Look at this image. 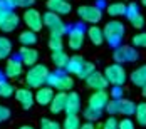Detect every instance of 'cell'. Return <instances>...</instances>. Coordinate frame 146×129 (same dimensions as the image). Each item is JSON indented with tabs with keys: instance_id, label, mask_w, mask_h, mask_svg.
<instances>
[{
	"instance_id": "cell-1",
	"label": "cell",
	"mask_w": 146,
	"mask_h": 129,
	"mask_svg": "<svg viewBox=\"0 0 146 129\" xmlns=\"http://www.w3.org/2000/svg\"><path fill=\"white\" fill-rule=\"evenodd\" d=\"M49 69H47V65L44 64H35V65H32L27 74H25V82H27V86L32 87V89H39V87H42L47 82V77H49Z\"/></svg>"
},
{
	"instance_id": "cell-2",
	"label": "cell",
	"mask_w": 146,
	"mask_h": 129,
	"mask_svg": "<svg viewBox=\"0 0 146 129\" xmlns=\"http://www.w3.org/2000/svg\"><path fill=\"white\" fill-rule=\"evenodd\" d=\"M102 32H104V40L111 47L116 49V47H119V44L123 40V35H124V24L119 20H111L106 24Z\"/></svg>"
},
{
	"instance_id": "cell-3",
	"label": "cell",
	"mask_w": 146,
	"mask_h": 129,
	"mask_svg": "<svg viewBox=\"0 0 146 129\" xmlns=\"http://www.w3.org/2000/svg\"><path fill=\"white\" fill-rule=\"evenodd\" d=\"M47 84H49V87H52V89H57V91H64V92H67V91L72 89L74 79L69 75V74L52 72V74H49V77H47Z\"/></svg>"
},
{
	"instance_id": "cell-4",
	"label": "cell",
	"mask_w": 146,
	"mask_h": 129,
	"mask_svg": "<svg viewBox=\"0 0 146 129\" xmlns=\"http://www.w3.org/2000/svg\"><path fill=\"white\" fill-rule=\"evenodd\" d=\"M104 77H106L108 82L113 84V86H123V84L126 82V79H128V74H126L124 67H123L121 64L114 62V64H111V65L106 67Z\"/></svg>"
},
{
	"instance_id": "cell-5",
	"label": "cell",
	"mask_w": 146,
	"mask_h": 129,
	"mask_svg": "<svg viewBox=\"0 0 146 129\" xmlns=\"http://www.w3.org/2000/svg\"><path fill=\"white\" fill-rule=\"evenodd\" d=\"M77 15H79L84 22L92 24V25L98 24L102 19L101 9L96 7V5H81V7H77Z\"/></svg>"
},
{
	"instance_id": "cell-6",
	"label": "cell",
	"mask_w": 146,
	"mask_h": 129,
	"mask_svg": "<svg viewBox=\"0 0 146 129\" xmlns=\"http://www.w3.org/2000/svg\"><path fill=\"white\" fill-rule=\"evenodd\" d=\"M19 27V15L14 10L0 9V30L2 32H14Z\"/></svg>"
},
{
	"instance_id": "cell-7",
	"label": "cell",
	"mask_w": 146,
	"mask_h": 129,
	"mask_svg": "<svg viewBox=\"0 0 146 129\" xmlns=\"http://www.w3.org/2000/svg\"><path fill=\"white\" fill-rule=\"evenodd\" d=\"M24 22H25V25H27L29 30L39 32L44 27V15H40V12L35 10V9H25V12H24Z\"/></svg>"
},
{
	"instance_id": "cell-8",
	"label": "cell",
	"mask_w": 146,
	"mask_h": 129,
	"mask_svg": "<svg viewBox=\"0 0 146 129\" xmlns=\"http://www.w3.org/2000/svg\"><path fill=\"white\" fill-rule=\"evenodd\" d=\"M44 25L49 27L50 34H59V35H64L66 34V25L64 22L60 20V15L54 14V12H45L44 14Z\"/></svg>"
},
{
	"instance_id": "cell-9",
	"label": "cell",
	"mask_w": 146,
	"mask_h": 129,
	"mask_svg": "<svg viewBox=\"0 0 146 129\" xmlns=\"http://www.w3.org/2000/svg\"><path fill=\"white\" fill-rule=\"evenodd\" d=\"M113 57L117 64H124V62H134L138 60V52L136 49H133L131 45H119L114 49Z\"/></svg>"
},
{
	"instance_id": "cell-10",
	"label": "cell",
	"mask_w": 146,
	"mask_h": 129,
	"mask_svg": "<svg viewBox=\"0 0 146 129\" xmlns=\"http://www.w3.org/2000/svg\"><path fill=\"white\" fill-rule=\"evenodd\" d=\"M108 102H109V94L106 91H96V92H92V96L88 99V106L92 107V109L102 111V109H106Z\"/></svg>"
},
{
	"instance_id": "cell-11",
	"label": "cell",
	"mask_w": 146,
	"mask_h": 129,
	"mask_svg": "<svg viewBox=\"0 0 146 129\" xmlns=\"http://www.w3.org/2000/svg\"><path fill=\"white\" fill-rule=\"evenodd\" d=\"M84 30L81 27H74L72 30H69V35H67V44L72 50H79L82 45H84Z\"/></svg>"
},
{
	"instance_id": "cell-12",
	"label": "cell",
	"mask_w": 146,
	"mask_h": 129,
	"mask_svg": "<svg viewBox=\"0 0 146 129\" xmlns=\"http://www.w3.org/2000/svg\"><path fill=\"white\" fill-rule=\"evenodd\" d=\"M15 97L17 101L22 104V107L27 111L30 109L32 106H34V102H35V96H34V92L30 91L29 87H20V89H17L15 91Z\"/></svg>"
},
{
	"instance_id": "cell-13",
	"label": "cell",
	"mask_w": 146,
	"mask_h": 129,
	"mask_svg": "<svg viewBox=\"0 0 146 129\" xmlns=\"http://www.w3.org/2000/svg\"><path fill=\"white\" fill-rule=\"evenodd\" d=\"M86 84H88L89 89H94V91H106V87H108L109 82H108V79L104 77V74L94 71L88 79H86Z\"/></svg>"
},
{
	"instance_id": "cell-14",
	"label": "cell",
	"mask_w": 146,
	"mask_h": 129,
	"mask_svg": "<svg viewBox=\"0 0 146 129\" xmlns=\"http://www.w3.org/2000/svg\"><path fill=\"white\" fill-rule=\"evenodd\" d=\"M45 5H47V9L50 12H54L57 15H67V14H71V10H72L69 0H47Z\"/></svg>"
},
{
	"instance_id": "cell-15",
	"label": "cell",
	"mask_w": 146,
	"mask_h": 129,
	"mask_svg": "<svg viewBox=\"0 0 146 129\" xmlns=\"http://www.w3.org/2000/svg\"><path fill=\"white\" fill-rule=\"evenodd\" d=\"M19 56H20L22 64H25V65H30V67H32V65H35L37 60H39V50H35V49H32V47H25V45H22Z\"/></svg>"
},
{
	"instance_id": "cell-16",
	"label": "cell",
	"mask_w": 146,
	"mask_h": 129,
	"mask_svg": "<svg viewBox=\"0 0 146 129\" xmlns=\"http://www.w3.org/2000/svg\"><path fill=\"white\" fill-rule=\"evenodd\" d=\"M22 60L19 59H9L7 64H5V75L9 79H17L22 75Z\"/></svg>"
},
{
	"instance_id": "cell-17",
	"label": "cell",
	"mask_w": 146,
	"mask_h": 129,
	"mask_svg": "<svg viewBox=\"0 0 146 129\" xmlns=\"http://www.w3.org/2000/svg\"><path fill=\"white\" fill-rule=\"evenodd\" d=\"M54 94H56L54 89L47 86V87H39L34 96H35V102H37V104H40V106H49V104L52 102V99H54Z\"/></svg>"
},
{
	"instance_id": "cell-18",
	"label": "cell",
	"mask_w": 146,
	"mask_h": 129,
	"mask_svg": "<svg viewBox=\"0 0 146 129\" xmlns=\"http://www.w3.org/2000/svg\"><path fill=\"white\" fill-rule=\"evenodd\" d=\"M66 101H67V94L64 91H59L54 94V99L50 102V112L52 114H59L62 111H66Z\"/></svg>"
},
{
	"instance_id": "cell-19",
	"label": "cell",
	"mask_w": 146,
	"mask_h": 129,
	"mask_svg": "<svg viewBox=\"0 0 146 129\" xmlns=\"http://www.w3.org/2000/svg\"><path fill=\"white\" fill-rule=\"evenodd\" d=\"M81 109V97L77 92H69L66 101V114H77Z\"/></svg>"
},
{
	"instance_id": "cell-20",
	"label": "cell",
	"mask_w": 146,
	"mask_h": 129,
	"mask_svg": "<svg viewBox=\"0 0 146 129\" xmlns=\"http://www.w3.org/2000/svg\"><path fill=\"white\" fill-rule=\"evenodd\" d=\"M129 79H131V82L134 86L145 87L146 86V64L145 65H139L138 69H134L131 72V75H129Z\"/></svg>"
},
{
	"instance_id": "cell-21",
	"label": "cell",
	"mask_w": 146,
	"mask_h": 129,
	"mask_svg": "<svg viewBox=\"0 0 146 129\" xmlns=\"http://www.w3.org/2000/svg\"><path fill=\"white\" fill-rule=\"evenodd\" d=\"M88 37L94 45H101V44L104 42V32H102V29H99L98 25H91V27H89Z\"/></svg>"
},
{
	"instance_id": "cell-22",
	"label": "cell",
	"mask_w": 146,
	"mask_h": 129,
	"mask_svg": "<svg viewBox=\"0 0 146 129\" xmlns=\"http://www.w3.org/2000/svg\"><path fill=\"white\" fill-rule=\"evenodd\" d=\"M50 59H52V64L57 67V69H64L69 62V56L64 52V50H56L50 54Z\"/></svg>"
},
{
	"instance_id": "cell-23",
	"label": "cell",
	"mask_w": 146,
	"mask_h": 129,
	"mask_svg": "<svg viewBox=\"0 0 146 129\" xmlns=\"http://www.w3.org/2000/svg\"><path fill=\"white\" fill-rule=\"evenodd\" d=\"M82 64H84V59L81 57L79 54H76V56H72V57H69V62H67L66 69H67L69 74H79Z\"/></svg>"
},
{
	"instance_id": "cell-24",
	"label": "cell",
	"mask_w": 146,
	"mask_h": 129,
	"mask_svg": "<svg viewBox=\"0 0 146 129\" xmlns=\"http://www.w3.org/2000/svg\"><path fill=\"white\" fill-rule=\"evenodd\" d=\"M126 9L128 5L123 2H114L111 5L106 7V14H109L111 17H119V15H126Z\"/></svg>"
},
{
	"instance_id": "cell-25",
	"label": "cell",
	"mask_w": 146,
	"mask_h": 129,
	"mask_svg": "<svg viewBox=\"0 0 146 129\" xmlns=\"http://www.w3.org/2000/svg\"><path fill=\"white\" fill-rule=\"evenodd\" d=\"M12 54V42L9 37L0 35V60L2 59H9V56Z\"/></svg>"
},
{
	"instance_id": "cell-26",
	"label": "cell",
	"mask_w": 146,
	"mask_h": 129,
	"mask_svg": "<svg viewBox=\"0 0 146 129\" xmlns=\"http://www.w3.org/2000/svg\"><path fill=\"white\" fill-rule=\"evenodd\" d=\"M19 40H20L22 45L30 47V45H34V44L37 42V35H35L34 30H24V32L19 35Z\"/></svg>"
},
{
	"instance_id": "cell-27",
	"label": "cell",
	"mask_w": 146,
	"mask_h": 129,
	"mask_svg": "<svg viewBox=\"0 0 146 129\" xmlns=\"http://www.w3.org/2000/svg\"><path fill=\"white\" fill-rule=\"evenodd\" d=\"M134 117H136V122H138L139 126H146V102L136 104Z\"/></svg>"
},
{
	"instance_id": "cell-28",
	"label": "cell",
	"mask_w": 146,
	"mask_h": 129,
	"mask_svg": "<svg viewBox=\"0 0 146 129\" xmlns=\"http://www.w3.org/2000/svg\"><path fill=\"white\" fill-rule=\"evenodd\" d=\"M64 129H79L81 128V119L77 114H67L66 119H64V124H62Z\"/></svg>"
},
{
	"instance_id": "cell-29",
	"label": "cell",
	"mask_w": 146,
	"mask_h": 129,
	"mask_svg": "<svg viewBox=\"0 0 146 129\" xmlns=\"http://www.w3.org/2000/svg\"><path fill=\"white\" fill-rule=\"evenodd\" d=\"M134 111H136V104H134L133 101L121 99V109H119V114H123V116H126V117H129V116L134 114Z\"/></svg>"
},
{
	"instance_id": "cell-30",
	"label": "cell",
	"mask_w": 146,
	"mask_h": 129,
	"mask_svg": "<svg viewBox=\"0 0 146 129\" xmlns=\"http://www.w3.org/2000/svg\"><path fill=\"white\" fill-rule=\"evenodd\" d=\"M62 47H64L62 35H59V34H50V39H49V49H50L52 52H56V50H62Z\"/></svg>"
},
{
	"instance_id": "cell-31",
	"label": "cell",
	"mask_w": 146,
	"mask_h": 129,
	"mask_svg": "<svg viewBox=\"0 0 146 129\" xmlns=\"http://www.w3.org/2000/svg\"><path fill=\"white\" fill-rule=\"evenodd\" d=\"M94 71H96V65H94L92 62H86V60H84V64H82V67H81V71H79L77 75H79L81 79H84V81H86V79H88Z\"/></svg>"
},
{
	"instance_id": "cell-32",
	"label": "cell",
	"mask_w": 146,
	"mask_h": 129,
	"mask_svg": "<svg viewBox=\"0 0 146 129\" xmlns=\"http://www.w3.org/2000/svg\"><path fill=\"white\" fill-rule=\"evenodd\" d=\"M14 86L3 79H0V97H10L14 94Z\"/></svg>"
},
{
	"instance_id": "cell-33",
	"label": "cell",
	"mask_w": 146,
	"mask_h": 129,
	"mask_svg": "<svg viewBox=\"0 0 146 129\" xmlns=\"http://www.w3.org/2000/svg\"><path fill=\"white\" fill-rule=\"evenodd\" d=\"M102 111H98V109H92V107H86L84 109V119H88V122H94L98 119H101Z\"/></svg>"
},
{
	"instance_id": "cell-34",
	"label": "cell",
	"mask_w": 146,
	"mask_h": 129,
	"mask_svg": "<svg viewBox=\"0 0 146 129\" xmlns=\"http://www.w3.org/2000/svg\"><path fill=\"white\" fill-rule=\"evenodd\" d=\"M119 109H121V99H109L108 106H106V111L109 112V116L119 114Z\"/></svg>"
},
{
	"instance_id": "cell-35",
	"label": "cell",
	"mask_w": 146,
	"mask_h": 129,
	"mask_svg": "<svg viewBox=\"0 0 146 129\" xmlns=\"http://www.w3.org/2000/svg\"><path fill=\"white\" fill-rule=\"evenodd\" d=\"M40 129H60V124L52 119L44 117V119H40Z\"/></svg>"
},
{
	"instance_id": "cell-36",
	"label": "cell",
	"mask_w": 146,
	"mask_h": 129,
	"mask_svg": "<svg viewBox=\"0 0 146 129\" xmlns=\"http://www.w3.org/2000/svg\"><path fill=\"white\" fill-rule=\"evenodd\" d=\"M133 44H134L136 47H143V49H146V32L136 34V35L133 37Z\"/></svg>"
},
{
	"instance_id": "cell-37",
	"label": "cell",
	"mask_w": 146,
	"mask_h": 129,
	"mask_svg": "<svg viewBox=\"0 0 146 129\" xmlns=\"http://www.w3.org/2000/svg\"><path fill=\"white\" fill-rule=\"evenodd\" d=\"M102 129H119V121L114 116H109L106 119V122L102 124Z\"/></svg>"
},
{
	"instance_id": "cell-38",
	"label": "cell",
	"mask_w": 146,
	"mask_h": 129,
	"mask_svg": "<svg viewBox=\"0 0 146 129\" xmlns=\"http://www.w3.org/2000/svg\"><path fill=\"white\" fill-rule=\"evenodd\" d=\"M129 22H131V25L134 27V29H141V27L145 25V17H143L141 14H136Z\"/></svg>"
},
{
	"instance_id": "cell-39",
	"label": "cell",
	"mask_w": 146,
	"mask_h": 129,
	"mask_svg": "<svg viewBox=\"0 0 146 129\" xmlns=\"http://www.w3.org/2000/svg\"><path fill=\"white\" fill-rule=\"evenodd\" d=\"M119 129H136V128H134L133 119L124 117V119H121V121H119Z\"/></svg>"
},
{
	"instance_id": "cell-40",
	"label": "cell",
	"mask_w": 146,
	"mask_h": 129,
	"mask_svg": "<svg viewBox=\"0 0 146 129\" xmlns=\"http://www.w3.org/2000/svg\"><path fill=\"white\" fill-rule=\"evenodd\" d=\"M9 117H10V109L0 104V124H2V122H5Z\"/></svg>"
},
{
	"instance_id": "cell-41",
	"label": "cell",
	"mask_w": 146,
	"mask_h": 129,
	"mask_svg": "<svg viewBox=\"0 0 146 129\" xmlns=\"http://www.w3.org/2000/svg\"><path fill=\"white\" fill-rule=\"evenodd\" d=\"M136 14H139V12H138V5H136V3H129V5H128V9H126V17L131 20Z\"/></svg>"
},
{
	"instance_id": "cell-42",
	"label": "cell",
	"mask_w": 146,
	"mask_h": 129,
	"mask_svg": "<svg viewBox=\"0 0 146 129\" xmlns=\"http://www.w3.org/2000/svg\"><path fill=\"white\" fill-rule=\"evenodd\" d=\"M35 0H17V7H22V9H32Z\"/></svg>"
},
{
	"instance_id": "cell-43",
	"label": "cell",
	"mask_w": 146,
	"mask_h": 129,
	"mask_svg": "<svg viewBox=\"0 0 146 129\" xmlns=\"http://www.w3.org/2000/svg\"><path fill=\"white\" fill-rule=\"evenodd\" d=\"M113 96H114V99H121V96H123V89H121V86H114V89H113Z\"/></svg>"
},
{
	"instance_id": "cell-44",
	"label": "cell",
	"mask_w": 146,
	"mask_h": 129,
	"mask_svg": "<svg viewBox=\"0 0 146 129\" xmlns=\"http://www.w3.org/2000/svg\"><path fill=\"white\" fill-rule=\"evenodd\" d=\"M79 129H96V126H94L92 122H86V124H82Z\"/></svg>"
},
{
	"instance_id": "cell-45",
	"label": "cell",
	"mask_w": 146,
	"mask_h": 129,
	"mask_svg": "<svg viewBox=\"0 0 146 129\" xmlns=\"http://www.w3.org/2000/svg\"><path fill=\"white\" fill-rule=\"evenodd\" d=\"M19 129H35L34 126H30V124H24V126H20Z\"/></svg>"
},
{
	"instance_id": "cell-46",
	"label": "cell",
	"mask_w": 146,
	"mask_h": 129,
	"mask_svg": "<svg viewBox=\"0 0 146 129\" xmlns=\"http://www.w3.org/2000/svg\"><path fill=\"white\" fill-rule=\"evenodd\" d=\"M7 2H9L12 7H17V0H7Z\"/></svg>"
},
{
	"instance_id": "cell-47",
	"label": "cell",
	"mask_w": 146,
	"mask_h": 129,
	"mask_svg": "<svg viewBox=\"0 0 146 129\" xmlns=\"http://www.w3.org/2000/svg\"><path fill=\"white\" fill-rule=\"evenodd\" d=\"M143 96H145V97H146V86L143 87Z\"/></svg>"
},
{
	"instance_id": "cell-48",
	"label": "cell",
	"mask_w": 146,
	"mask_h": 129,
	"mask_svg": "<svg viewBox=\"0 0 146 129\" xmlns=\"http://www.w3.org/2000/svg\"><path fill=\"white\" fill-rule=\"evenodd\" d=\"M141 3H143V5L146 7V0H141Z\"/></svg>"
}]
</instances>
